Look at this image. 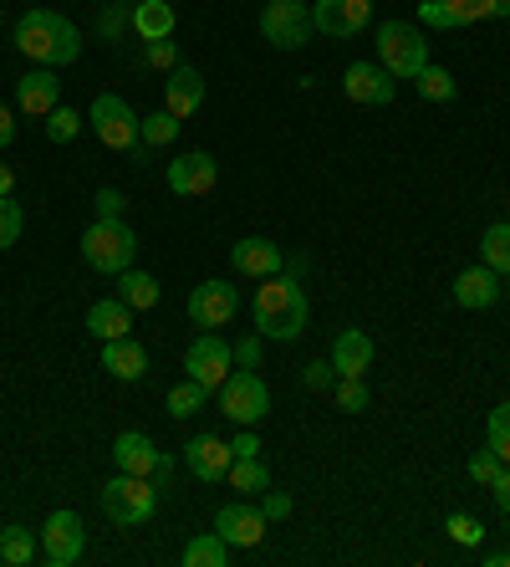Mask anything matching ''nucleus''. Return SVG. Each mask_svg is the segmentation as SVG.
<instances>
[{
	"mask_svg": "<svg viewBox=\"0 0 510 567\" xmlns=\"http://www.w3.org/2000/svg\"><path fill=\"white\" fill-rule=\"evenodd\" d=\"M118 6H128V11H133V6H138V0H118Z\"/></svg>",
	"mask_w": 510,
	"mask_h": 567,
	"instance_id": "obj_52",
	"label": "nucleus"
},
{
	"mask_svg": "<svg viewBox=\"0 0 510 567\" xmlns=\"http://www.w3.org/2000/svg\"><path fill=\"white\" fill-rule=\"evenodd\" d=\"M164 179H169V189L179 199H199L210 195L215 185H220V164H215V154H205V148H195V154H179L164 169Z\"/></svg>",
	"mask_w": 510,
	"mask_h": 567,
	"instance_id": "obj_13",
	"label": "nucleus"
},
{
	"mask_svg": "<svg viewBox=\"0 0 510 567\" xmlns=\"http://www.w3.org/2000/svg\"><path fill=\"white\" fill-rule=\"evenodd\" d=\"M21 230H27V215H21V205H15L11 195H0V251H11L15 240H21Z\"/></svg>",
	"mask_w": 510,
	"mask_h": 567,
	"instance_id": "obj_38",
	"label": "nucleus"
},
{
	"mask_svg": "<svg viewBox=\"0 0 510 567\" xmlns=\"http://www.w3.org/2000/svg\"><path fill=\"white\" fill-rule=\"evenodd\" d=\"M215 394H220V414L230 424H240V430H256L271 414V389H266V379L256 369H230V379Z\"/></svg>",
	"mask_w": 510,
	"mask_h": 567,
	"instance_id": "obj_6",
	"label": "nucleus"
},
{
	"mask_svg": "<svg viewBox=\"0 0 510 567\" xmlns=\"http://www.w3.org/2000/svg\"><path fill=\"white\" fill-rule=\"evenodd\" d=\"M103 369L113 373V379H123V383H138L148 373V353H144V343L138 338H113V343H103Z\"/></svg>",
	"mask_w": 510,
	"mask_h": 567,
	"instance_id": "obj_24",
	"label": "nucleus"
},
{
	"mask_svg": "<svg viewBox=\"0 0 510 567\" xmlns=\"http://www.w3.org/2000/svg\"><path fill=\"white\" fill-rule=\"evenodd\" d=\"M15 107L27 118H46L52 107H62V82H56V66H37L15 82Z\"/></svg>",
	"mask_w": 510,
	"mask_h": 567,
	"instance_id": "obj_18",
	"label": "nucleus"
},
{
	"mask_svg": "<svg viewBox=\"0 0 510 567\" xmlns=\"http://www.w3.org/2000/svg\"><path fill=\"white\" fill-rule=\"evenodd\" d=\"M118 297L133 307V312H148V307H158V277H148V271L128 266V271L118 277Z\"/></svg>",
	"mask_w": 510,
	"mask_h": 567,
	"instance_id": "obj_28",
	"label": "nucleus"
},
{
	"mask_svg": "<svg viewBox=\"0 0 510 567\" xmlns=\"http://www.w3.org/2000/svg\"><path fill=\"white\" fill-rule=\"evenodd\" d=\"M261 332H250V338H240L236 343V369H261Z\"/></svg>",
	"mask_w": 510,
	"mask_h": 567,
	"instance_id": "obj_42",
	"label": "nucleus"
},
{
	"mask_svg": "<svg viewBox=\"0 0 510 567\" xmlns=\"http://www.w3.org/2000/svg\"><path fill=\"white\" fill-rule=\"evenodd\" d=\"M230 266H236L240 277L266 281V277H281L287 256H281V246H275V240H266V236H246V240H236V246H230Z\"/></svg>",
	"mask_w": 510,
	"mask_h": 567,
	"instance_id": "obj_17",
	"label": "nucleus"
},
{
	"mask_svg": "<svg viewBox=\"0 0 510 567\" xmlns=\"http://www.w3.org/2000/svg\"><path fill=\"white\" fill-rule=\"evenodd\" d=\"M133 37L138 41L174 37V0H138L133 6Z\"/></svg>",
	"mask_w": 510,
	"mask_h": 567,
	"instance_id": "obj_26",
	"label": "nucleus"
},
{
	"mask_svg": "<svg viewBox=\"0 0 510 567\" xmlns=\"http://www.w3.org/2000/svg\"><path fill=\"white\" fill-rule=\"evenodd\" d=\"M0 563H6V557H0Z\"/></svg>",
	"mask_w": 510,
	"mask_h": 567,
	"instance_id": "obj_53",
	"label": "nucleus"
},
{
	"mask_svg": "<svg viewBox=\"0 0 510 567\" xmlns=\"http://www.w3.org/2000/svg\"><path fill=\"white\" fill-rule=\"evenodd\" d=\"M332 394H337V410L342 414H363L367 404H373V394H367V379H337V383H332Z\"/></svg>",
	"mask_w": 510,
	"mask_h": 567,
	"instance_id": "obj_35",
	"label": "nucleus"
},
{
	"mask_svg": "<svg viewBox=\"0 0 510 567\" xmlns=\"http://www.w3.org/2000/svg\"><path fill=\"white\" fill-rule=\"evenodd\" d=\"M230 369H236V343H225L220 332H199L189 343V353H184V379L205 383L210 394L230 379Z\"/></svg>",
	"mask_w": 510,
	"mask_h": 567,
	"instance_id": "obj_9",
	"label": "nucleus"
},
{
	"mask_svg": "<svg viewBox=\"0 0 510 567\" xmlns=\"http://www.w3.org/2000/svg\"><path fill=\"white\" fill-rule=\"evenodd\" d=\"M306 317H312V307H306V291L296 277H266L256 287V332L261 338L291 343L306 332Z\"/></svg>",
	"mask_w": 510,
	"mask_h": 567,
	"instance_id": "obj_1",
	"label": "nucleus"
},
{
	"mask_svg": "<svg viewBox=\"0 0 510 567\" xmlns=\"http://www.w3.org/2000/svg\"><path fill=\"white\" fill-rule=\"evenodd\" d=\"M215 532H220L230 547H261V537H266L261 502H225L220 516H215Z\"/></svg>",
	"mask_w": 510,
	"mask_h": 567,
	"instance_id": "obj_14",
	"label": "nucleus"
},
{
	"mask_svg": "<svg viewBox=\"0 0 510 567\" xmlns=\"http://www.w3.org/2000/svg\"><path fill=\"white\" fill-rule=\"evenodd\" d=\"M15 47L37 66H72L82 56V31L56 11H27L15 21Z\"/></svg>",
	"mask_w": 510,
	"mask_h": 567,
	"instance_id": "obj_2",
	"label": "nucleus"
},
{
	"mask_svg": "<svg viewBox=\"0 0 510 567\" xmlns=\"http://www.w3.org/2000/svg\"><path fill=\"white\" fill-rule=\"evenodd\" d=\"M113 461H118V471L148 475V481H154V475L169 465V455H164V450H158L148 435H138V430H123V435L113 440Z\"/></svg>",
	"mask_w": 510,
	"mask_h": 567,
	"instance_id": "obj_20",
	"label": "nucleus"
},
{
	"mask_svg": "<svg viewBox=\"0 0 510 567\" xmlns=\"http://www.w3.org/2000/svg\"><path fill=\"white\" fill-rule=\"evenodd\" d=\"M445 532L459 542V547H480V542H485V522H480V516H470V512H455L445 522Z\"/></svg>",
	"mask_w": 510,
	"mask_h": 567,
	"instance_id": "obj_39",
	"label": "nucleus"
},
{
	"mask_svg": "<svg viewBox=\"0 0 510 567\" xmlns=\"http://www.w3.org/2000/svg\"><path fill=\"white\" fill-rule=\"evenodd\" d=\"M77 133H82L77 107H52V113H46V138H52V144H72Z\"/></svg>",
	"mask_w": 510,
	"mask_h": 567,
	"instance_id": "obj_36",
	"label": "nucleus"
},
{
	"mask_svg": "<svg viewBox=\"0 0 510 567\" xmlns=\"http://www.w3.org/2000/svg\"><path fill=\"white\" fill-rule=\"evenodd\" d=\"M123 205H128V199H123L118 189H97V199H92V210L103 215V220H118V215H123Z\"/></svg>",
	"mask_w": 510,
	"mask_h": 567,
	"instance_id": "obj_44",
	"label": "nucleus"
},
{
	"mask_svg": "<svg viewBox=\"0 0 510 567\" xmlns=\"http://www.w3.org/2000/svg\"><path fill=\"white\" fill-rule=\"evenodd\" d=\"M485 567H510V553H490L485 557Z\"/></svg>",
	"mask_w": 510,
	"mask_h": 567,
	"instance_id": "obj_50",
	"label": "nucleus"
},
{
	"mask_svg": "<svg viewBox=\"0 0 510 567\" xmlns=\"http://www.w3.org/2000/svg\"><path fill=\"white\" fill-rule=\"evenodd\" d=\"M490 496L500 502V516H510V465H500V475L490 481Z\"/></svg>",
	"mask_w": 510,
	"mask_h": 567,
	"instance_id": "obj_46",
	"label": "nucleus"
},
{
	"mask_svg": "<svg viewBox=\"0 0 510 567\" xmlns=\"http://www.w3.org/2000/svg\"><path fill=\"white\" fill-rule=\"evenodd\" d=\"M312 11H306V0H266L261 6V37L281 52H296L312 41Z\"/></svg>",
	"mask_w": 510,
	"mask_h": 567,
	"instance_id": "obj_8",
	"label": "nucleus"
},
{
	"mask_svg": "<svg viewBox=\"0 0 510 567\" xmlns=\"http://www.w3.org/2000/svg\"><path fill=\"white\" fill-rule=\"evenodd\" d=\"M236 491H246V496H261L266 486H271V471H266L261 455H236V465H230V475H225Z\"/></svg>",
	"mask_w": 510,
	"mask_h": 567,
	"instance_id": "obj_31",
	"label": "nucleus"
},
{
	"mask_svg": "<svg viewBox=\"0 0 510 567\" xmlns=\"http://www.w3.org/2000/svg\"><path fill=\"white\" fill-rule=\"evenodd\" d=\"M210 399H215V394L205 389V383L184 379V383H174V389H169V414H174V420H195V414L205 410Z\"/></svg>",
	"mask_w": 510,
	"mask_h": 567,
	"instance_id": "obj_32",
	"label": "nucleus"
},
{
	"mask_svg": "<svg viewBox=\"0 0 510 567\" xmlns=\"http://www.w3.org/2000/svg\"><path fill=\"white\" fill-rule=\"evenodd\" d=\"M164 107H169L174 118H195L199 107H205V78H199L195 66H174L169 72V82H164Z\"/></svg>",
	"mask_w": 510,
	"mask_h": 567,
	"instance_id": "obj_23",
	"label": "nucleus"
},
{
	"mask_svg": "<svg viewBox=\"0 0 510 567\" xmlns=\"http://www.w3.org/2000/svg\"><path fill=\"white\" fill-rule=\"evenodd\" d=\"M144 66H154V72H174V66H179V41L174 37L144 41Z\"/></svg>",
	"mask_w": 510,
	"mask_h": 567,
	"instance_id": "obj_40",
	"label": "nucleus"
},
{
	"mask_svg": "<svg viewBox=\"0 0 510 567\" xmlns=\"http://www.w3.org/2000/svg\"><path fill=\"white\" fill-rule=\"evenodd\" d=\"M378 66L393 82H414L429 66V41L419 37V27L408 21H383L378 27Z\"/></svg>",
	"mask_w": 510,
	"mask_h": 567,
	"instance_id": "obj_5",
	"label": "nucleus"
},
{
	"mask_svg": "<svg viewBox=\"0 0 510 567\" xmlns=\"http://www.w3.org/2000/svg\"><path fill=\"white\" fill-rule=\"evenodd\" d=\"M87 332L97 343H113V338H128L133 332V307L123 297H107V302L87 307Z\"/></svg>",
	"mask_w": 510,
	"mask_h": 567,
	"instance_id": "obj_25",
	"label": "nucleus"
},
{
	"mask_svg": "<svg viewBox=\"0 0 510 567\" xmlns=\"http://www.w3.org/2000/svg\"><path fill=\"white\" fill-rule=\"evenodd\" d=\"M500 271H490V266H470V271H459L455 277V302L465 307V312H485V307L500 302Z\"/></svg>",
	"mask_w": 510,
	"mask_h": 567,
	"instance_id": "obj_22",
	"label": "nucleus"
},
{
	"mask_svg": "<svg viewBox=\"0 0 510 567\" xmlns=\"http://www.w3.org/2000/svg\"><path fill=\"white\" fill-rule=\"evenodd\" d=\"M97 502H103V512H107V522H113V527L133 532V527H144V522H154V512H158V486L148 481V475L118 471L103 491H97Z\"/></svg>",
	"mask_w": 510,
	"mask_h": 567,
	"instance_id": "obj_4",
	"label": "nucleus"
},
{
	"mask_svg": "<svg viewBox=\"0 0 510 567\" xmlns=\"http://www.w3.org/2000/svg\"><path fill=\"white\" fill-rule=\"evenodd\" d=\"M490 0H424L419 6V21L434 31H459V27H475V21H490Z\"/></svg>",
	"mask_w": 510,
	"mask_h": 567,
	"instance_id": "obj_19",
	"label": "nucleus"
},
{
	"mask_svg": "<svg viewBox=\"0 0 510 567\" xmlns=\"http://www.w3.org/2000/svg\"><path fill=\"white\" fill-rule=\"evenodd\" d=\"M367 21H373V0H312V27L332 41L367 31Z\"/></svg>",
	"mask_w": 510,
	"mask_h": 567,
	"instance_id": "obj_12",
	"label": "nucleus"
},
{
	"mask_svg": "<svg viewBox=\"0 0 510 567\" xmlns=\"http://www.w3.org/2000/svg\"><path fill=\"white\" fill-rule=\"evenodd\" d=\"M179 563L184 567H225V563H230V542H225L220 532H199V537L184 542Z\"/></svg>",
	"mask_w": 510,
	"mask_h": 567,
	"instance_id": "obj_27",
	"label": "nucleus"
},
{
	"mask_svg": "<svg viewBox=\"0 0 510 567\" xmlns=\"http://www.w3.org/2000/svg\"><path fill=\"white\" fill-rule=\"evenodd\" d=\"M485 435H490V450L500 455V465H510V399L500 410H490V424H485Z\"/></svg>",
	"mask_w": 510,
	"mask_h": 567,
	"instance_id": "obj_37",
	"label": "nucleus"
},
{
	"mask_svg": "<svg viewBox=\"0 0 510 567\" xmlns=\"http://www.w3.org/2000/svg\"><path fill=\"white\" fill-rule=\"evenodd\" d=\"M0 557H6V567H27L41 557V537L31 527H6L0 532Z\"/></svg>",
	"mask_w": 510,
	"mask_h": 567,
	"instance_id": "obj_29",
	"label": "nucleus"
},
{
	"mask_svg": "<svg viewBox=\"0 0 510 567\" xmlns=\"http://www.w3.org/2000/svg\"><path fill=\"white\" fill-rule=\"evenodd\" d=\"M301 379H306V389H327V383H332V358L306 363V373H301Z\"/></svg>",
	"mask_w": 510,
	"mask_h": 567,
	"instance_id": "obj_45",
	"label": "nucleus"
},
{
	"mask_svg": "<svg viewBox=\"0 0 510 567\" xmlns=\"http://www.w3.org/2000/svg\"><path fill=\"white\" fill-rule=\"evenodd\" d=\"M373 358H378V348H373V338H367L363 328L337 332V343H332V369H337V379H367Z\"/></svg>",
	"mask_w": 510,
	"mask_h": 567,
	"instance_id": "obj_21",
	"label": "nucleus"
},
{
	"mask_svg": "<svg viewBox=\"0 0 510 567\" xmlns=\"http://www.w3.org/2000/svg\"><path fill=\"white\" fill-rule=\"evenodd\" d=\"M138 113H133L128 103H123L118 93H103V97H92V133L103 138L113 154H133V148L144 144V133H138Z\"/></svg>",
	"mask_w": 510,
	"mask_h": 567,
	"instance_id": "obj_7",
	"label": "nucleus"
},
{
	"mask_svg": "<svg viewBox=\"0 0 510 567\" xmlns=\"http://www.w3.org/2000/svg\"><path fill=\"white\" fill-rule=\"evenodd\" d=\"M256 502H261L266 522H281V516H291V496H281V491H271V486H266Z\"/></svg>",
	"mask_w": 510,
	"mask_h": 567,
	"instance_id": "obj_43",
	"label": "nucleus"
},
{
	"mask_svg": "<svg viewBox=\"0 0 510 567\" xmlns=\"http://www.w3.org/2000/svg\"><path fill=\"white\" fill-rule=\"evenodd\" d=\"M133 256H138V236H133V225L123 220H97L82 230V261L92 266V271H103V277H123L133 266Z\"/></svg>",
	"mask_w": 510,
	"mask_h": 567,
	"instance_id": "obj_3",
	"label": "nucleus"
},
{
	"mask_svg": "<svg viewBox=\"0 0 510 567\" xmlns=\"http://www.w3.org/2000/svg\"><path fill=\"white\" fill-rule=\"evenodd\" d=\"M240 312V291L230 287V281H199L195 291H189V322L205 332H220L230 317Z\"/></svg>",
	"mask_w": 510,
	"mask_h": 567,
	"instance_id": "obj_11",
	"label": "nucleus"
},
{
	"mask_svg": "<svg viewBox=\"0 0 510 567\" xmlns=\"http://www.w3.org/2000/svg\"><path fill=\"white\" fill-rule=\"evenodd\" d=\"M480 256H485V266H490V271L510 277V220L485 225V236H480Z\"/></svg>",
	"mask_w": 510,
	"mask_h": 567,
	"instance_id": "obj_30",
	"label": "nucleus"
},
{
	"mask_svg": "<svg viewBox=\"0 0 510 567\" xmlns=\"http://www.w3.org/2000/svg\"><path fill=\"white\" fill-rule=\"evenodd\" d=\"M184 465H189V475H195V481L215 486V481H225V475H230V465H236V450L225 445L220 435H195L189 445H184Z\"/></svg>",
	"mask_w": 510,
	"mask_h": 567,
	"instance_id": "obj_15",
	"label": "nucleus"
},
{
	"mask_svg": "<svg viewBox=\"0 0 510 567\" xmlns=\"http://www.w3.org/2000/svg\"><path fill=\"white\" fill-rule=\"evenodd\" d=\"M87 553V527H82L77 512H52L46 527H41V557L52 567H77Z\"/></svg>",
	"mask_w": 510,
	"mask_h": 567,
	"instance_id": "obj_10",
	"label": "nucleus"
},
{
	"mask_svg": "<svg viewBox=\"0 0 510 567\" xmlns=\"http://www.w3.org/2000/svg\"><path fill=\"white\" fill-rule=\"evenodd\" d=\"M15 144V118H11V107L0 103V148H11Z\"/></svg>",
	"mask_w": 510,
	"mask_h": 567,
	"instance_id": "obj_48",
	"label": "nucleus"
},
{
	"mask_svg": "<svg viewBox=\"0 0 510 567\" xmlns=\"http://www.w3.org/2000/svg\"><path fill=\"white\" fill-rule=\"evenodd\" d=\"M414 82H419V97H429V103H455V97H459V82L449 78L445 66H434V62L424 66Z\"/></svg>",
	"mask_w": 510,
	"mask_h": 567,
	"instance_id": "obj_33",
	"label": "nucleus"
},
{
	"mask_svg": "<svg viewBox=\"0 0 510 567\" xmlns=\"http://www.w3.org/2000/svg\"><path fill=\"white\" fill-rule=\"evenodd\" d=\"M506 281H510V277H506Z\"/></svg>",
	"mask_w": 510,
	"mask_h": 567,
	"instance_id": "obj_54",
	"label": "nucleus"
},
{
	"mask_svg": "<svg viewBox=\"0 0 510 567\" xmlns=\"http://www.w3.org/2000/svg\"><path fill=\"white\" fill-rule=\"evenodd\" d=\"M342 93L353 97V103L383 107V103H393V93H398V82H393L378 62H353L347 72H342Z\"/></svg>",
	"mask_w": 510,
	"mask_h": 567,
	"instance_id": "obj_16",
	"label": "nucleus"
},
{
	"mask_svg": "<svg viewBox=\"0 0 510 567\" xmlns=\"http://www.w3.org/2000/svg\"><path fill=\"white\" fill-rule=\"evenodd\" d=\"M11 189H15V169L11 164H0V195H11Z\"/></svg>",
	"mask_w": 510,
	"mask_h": 567,
	"instance_id": "obj_49",
	"label": "nucleus"
},
{
	"mask_svg": "<svg viewBox=\"0 0 510 567\" xmlns=\"http://www.w3.org/2000/svg\"><path fill=\"white\" fill-rule=\"evenodd\" d=\"M179 128H184V123L174 118L169 107H164V113H148V118L138 123V133H144V144H148V148H164V144H174V138H179Z\"/></svg>",
	"mask_w": 510,
	"mask_h": 567,
	"instance_id": "obj_34",
	"label": "nucleus"
},
{
	"mask_svg": "<svg viewBox=\"0 0 510 567\" xmlns=\"http://www.w3.org/2000/svg\"><path fill=\"white\" fill-rule=\"evenodd\" d=\"M496 475H500V455H496V450H490V445L475 450V455H470V481H475V486H490Z\"/></svg>",
	"mask_w": 510,
	"mask_h": 567,
	"instance_id": "obj_41",
	"label": "nucleus"
},
{
	"mask_svg": "<svg viewBox=\"0 0 510 567\" xmlns=\"http://www.w3.org/2000/svg\"><path fill=\"white\" fill-rule=\"evenodd\" d=\"M490 11H496V16H510V0H490Z\"/></svg>",
	"mask_w": 510,
	"mask_h": 567,
	"instance_id": "obj_51",
	"label": "nucleus"
},
{
	"mask_svg": "<svg viewBox=\"0 0 510 567\" xmlns=\"http://www.w3.org/2000/svg\"><path fill=\"white\" fill-rule=\"evenodd\" d=\"M230 450H236V455H261V435H256V430H240V435L230 440Z\"/></svg>",
	"mask_w": 510,
	"mask_h": 567,
	"instance_id": "obj_47",
	"label": "nucleus"
}]
</instances>
